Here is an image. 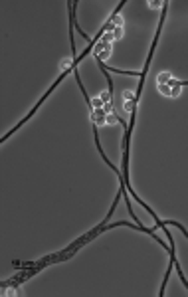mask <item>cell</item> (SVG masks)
<instances>
[{
    "instance_id": "obj_1",
    "label": "cell",
    "mask_w": 188,
    "mask_h": 297,
    "mask_svg": "<svg viewBox=\"0 0 188 297\" xmlns=\"http://www.w3.org/2000/svg\"><path fill=\"white\" fill-rule=\"evenodd\" d=\"M113 36H115V38H121V26H115V30H113Z\"/></svg>"
}]
</instances>
